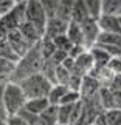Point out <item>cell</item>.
<instances>
[{
	"label": "cell",
	"mask_w": 121,
	"mask_h": 125,
	"mask_svg": "<svg viewBox=\"0 0 121 125\" xmlns=\"http://www.w3.org/2000/svg\"><path fill=\"white\" fill-rule=\"evenodd\" d=\"M42 63H43V56L40 51V42L33 45L30 50H28L27 54H23L19 62L16 63V70L11 74V77L8 80H13V82H20L22 79L28 77L31 74L40 73L42 70Z\"/></svg>",
	"instance_id": "obj_1"
},
{
	"label": "cell",
	"mask_w": 121,
	"mask_h": 125,
	"mask_svg": "<svg viewBox=\"0 0 121 125\" xmlns=\"http://www.w3.org/2000/svg\"><path fill=\"white\" fill-rule=\"evenodd\" d=\"M19 85H20L27 99L47 97L48 93H50V88L53 86V83L42 73H36V74H31L28 77L22 79L19 82Z\"/></svg>",
	"instance_id": "obj_2"
},
{
	"label": "cell",
	"mask_w": 121,
	"mask_h": 125,
	"mask_svg": "<svg viewBox=\"0 0 121 125\" xmlns=\"http://www.w3.org/2000/svg\"><path fill=\"white\" fill-rule=\"evenodd\" d=\"M27 97L23 94L20 85L13 80H6L3 86V105L8 116H14L25 107Z\"/></svg>",
	"instance_id": "obj_3"
},
{
	"label": "cell",
	"mask_w": 121,
	"mask_h": 125,
	"mask_svg": "<svg viewBox=\"0 0 121 125\" xmlns=\"http://www.w3.org/2000/svg\"><path fill=\"white\" fill-rule=\"evenodd\" d=\"M25 20L33 23L42 32H45L48 14L39 0H25Z\"/></svg>",
	"instance_id": "obj_4"
},
{
	"label": "cell",
	"mask_w": 121,
	"mask_h": 125,
	"mask_svg": "<svg viewBox=\"0 0 121 125\" xmlns=\"http://www.w3.org/2000/svg\"><path fill=\"white\" fill-rule=\"evenodd\" d=\"M23 22H25V2L16 3L11 11L0 17V30L8 34L9 31L17 30Z\"/></svg>",
	"instance_id": "obj_5"
},
{
	"label": "cell",
	"mask_w": 121,
	"mask_h": 125,
	"mask_svg": "<svg viewBox=\"0 0 121 125\" xmlns=\"http://www.w3.org/2000/svg\"><path fill=\"white\" fill-rule=\"evenodd\" d=\"M81 28H82V34H84V46L87 50H90L92 46L96 45L98 37L101 34V28L98 25V19H93V17L85 19V20L81 23Z\"/></svg>",
	"instance_id": "obj_6"
},
{
	"label": "cell",
	"mask_w": 121,
	"mask_h": 125,
	"mask_svg": "<svg viewBox=\"0 0 121 125\" xmlns=\"http://www.w3.org/2000/svg\"><path fill=\"white\" fill-rule=\"evenodd\" d=\"M6 42L9 43V46H11L13 50L16 51V54H17L19 57H22L23 54H27L28 50L33 46L31 43L22 36V32L19 31V28L8 32V34H6Z\"/></svg>",
	"instance_id": "obj_7"
},
{
	"label": "cell",
	"mask_w": 121,
	"mask_h": 125,
	"mask_svg": "<svg viewBox=\"0 0 121 125\" xmlns=\"http://www.w3.org/2000/svg\"><path fill=\"white\" fill-rule=\"evenodd\" d=\"M68 22L70 20H64V19H61L57 16L48 17L43 36L48 37V39H54L57 36H64L67 32V28H68Z\"/></svg>",
	"instance_id": "obj_8"
},
{
	"label": "cell",
	"mask_w": 121,
	"mask_h": 125,
	"mask_svg": "<svg viewBox=\"0 0 121 125\" xmlns=\"http://www.w3.org/2000/svg\"><path fill=\"white\" fill-rule=\"evenodd\" d=\"M99 88H101V83L98 82V79H95L93 76H90V74H85L84 77H82L81 88H79L81 99H82V100H85V99L93 97V96L98 94Z\"/></svg>",
	"instance_id": "obj_9"
},
{
	"label": "cell",
	"mask_w": 121,
	"mask_h": 125,
	"mask_svg": "<svg viewBox=\"0 0 121 125\" xmlns=\"http://www.w3.org/2000/svg\"><path fill=\"white\" fill-rule=\"evenodd\" d=\"M19 31L22 32V36L25 37V39L31 43V45H36V43H39L42 40V37H43V32L39 30V28H36L33 23L30 22H23L20 26H19Z\"/></svg>",
	"instance_id": "obj_10"
},
{
	"label": "cell",
	"mask_w": 121,
	"mask_h": 125,
	"mask_svg": "<svg viewBox=\"0 0 121 125\" xmlns=\"http://www.w3.org/2000/svg\"><path fill=\"white\" fill-rule=\"evenodd\" d=\"M98 25L101 28V32H117V34H121L118 16H101L98 19Z\"/></svg>",
	"instance_id": "obj_11"
},
{
	"label": "cell",
	"mask_w": 121,
	"mask_h": 125,
	"mask_svg": "<svg viewBox=\"0 0 121 125\" xmlns=\"http://www.w3.org/2000/svg\"><path fill=\"white\" fill-rule=\"evenodd\" d=\"M48 107H50V102H48L47 97H34V99H27L23 108H25L28 113L39 116V114H42Z\"/></svg>",
	"instance_id": "obj_12"
},
{
	"label": "cell",
	"mask_w": 121,
	"mask_h": 125,
	"mask_svg": "<svg viewBox=\"0 0 121 125\" xmlns=\"http://www.w3.org/2000/svg\"><path fill=\"white\" fill-rule=\"evenodd\" d=\"M89 51H90L92 57H93V63H95L93 68H103V66H107L109 62H110V59H112L109 52L106 51V50H103L99 45L92 46Z\"/></svg>",
	"instance_id": "obj_13"
},
{
	"label": "cell",
	"mask_w": 121,
	"mask_h": 125,
	"mask_svg": "<svg viewBox=\"0 0 121 125\" xmlns=\"http://www.w3.org/2000/svg\"><path fill=\"white\" fill-rule=\"evenodd\" d=\"M65 36L70 39V42L73 43V45H84V34H82L81 23H76L73 20H70Z\"/></svg>",
	"instance_id": "obj_14"
},
{
	"label": "cell",
	"mask_w": 121,
	"mask_h": 125,
	"mask_svg": "<svg viewBox=\"0 0 121 125\" xmlns=\"http://www.w3.org/2000/svg\"><path fill=\"white\" fill-rule=\"evenodd\" d=\"M89 74L93 76L95 79H98V82L101 83V86H109L110 82H112V79H113V76H115V73L109 68V66H103V68H93Z\"/></svg>",
	"instance_id": "obj_15"
},
{
	"label": "cell",
	"mask_w": 121,
	"mask_h": 125,
	"mask_svg": "<svg viewBox=\"0 0 121 125\" xmlns=\"http://www.w3.org/2000/svg\"><path fill=\"white\" fill-rule=\"evenodd\" d=\"M89 11H87V6L84 3V0H75L73 8H71V19L76 23H82L85 19H89Z\"/></svg>",
	"instance_id": "obj_16"
},
{
	"label": "cell",
	"mask_w": 121,
	"mask_h": 125,
	"mask_svg": "<svg viewBox=\"0 0 121 125\" xmlns=\"http://www.w3.org/2000/svg\"><path fill=\"white\" fill-rule=\"evenodd\" d=\"M75 63H76V66H78V68L84 74H89L90 71L93 70V66H95L93 57H92V54H90L89 50H85L82 54H79L78 57H76V59H75Z\"/></svg>",
	"instance_id": "obj_17"
},
{
	"label": "cell",
	"mask_w": 121,
	"mask_h": 125,
	"mask_svg": "<svg viewBox=\"0 0 121 125\" xmlns=\"http://www.w3.org/2000/svg\"><path fill=\"white\" fill-rule=\"evenodd\" d=\"M98 99H99V105L103 107L104 111L113 108V90L110 86H101L98 91Z\"/></svg>",
	"instance_id": "obj_18"
},
{
	"label": "cell",
	"mask_w": 121,
	"mask_h": 125,
	"mask_svg": "<svg viewBox=\"0 0 121 125\" xmlns=\"http://www.w3.org/2000/svg\"><path fill=\"white\" fill-rule=\"evenodd\" d=\"M67 90H68V86H67V85L53 83V86L50 88V93H48V96H47V99H48V102H50V105H59L62 96L67 93Z\"/></svg>",
	"instance_id": "obj_19"
},
{
	"label": "cell",
	"mask_w": 121,
	"mask_h": 125,
	"mask_svg": "<svg viewBox=\"0 0 121 125\" xmlns=\"http://www.w3.org/2000/svg\"><path fill=\"white\" fill-rule=\"evenodd\" d=\"M121 0H101V16H118Z\"/></svg>",
	"instance_id": "obj_20"
},
{
	"label": "cell",
	"mask_w": 121,
	"mask_h": 125,
	"mask_svg": "<svg viewBox=\"0 0 121 125\" xmlns=\"http://www.w3.org/2000/svg\"><path fill=\"white\" fill-rule=\"evenodd\" d=\"M75 105H57V124L59 125H70Z\"/></svg>",
	"instance_id": "obj_21"
},
{
	"label": "cell",
	"mask_w": 121,
	"mask_h": 125,
	"mask_svg": "<svg viewBox=\"0 0 121 125\" xmlns=\"http://www.w3.org/2000/svg\"><path fill=\"white\" fill-rule=\"evenodd\" d=\"M96 43H98V45L121 46V34H117V32H101Z\"/></svg>",
	"instance_id": "obj_22"
},
{
	"label": "cell",
	"mask_w": 121,
	"mask_h": 125,
	"mask_svg": "<svg viewBox=\"0 0 121 125\" xmlns=\"http://www.w3.org/2000/svg\"><path fill=\"white\" fill-rule=\"evenodd\" d=\"M39 116L43 125H57V105H50Z\"/></svg>",
	"instance_id": "obj_23"
},
{
	"label": "cell",
	"mask_w": 121,
	"mask_h": 125,
	"mask_svg": "<svg viewBox=\"0 0 121 125\" xmlns=\"http://www.w3.org/2000/svg\"><path fill=\"white\" fill-rule=\"evenodd\" d=\"M75 0H61L59 6H57L56 16L64 19V20H70L71 19V8H73Z\"/></svg>",
	"instance_id": "obj_24"
},
{
	"label": "cell",
	"mask_w": 121,
	"mask_h": 125,
	"mask_svg": "<svg viewBox=\"0 0 121 125\" xmlns=\"http://www.w3.org/2000/svg\"><path fill=\"white\" fill-rule=\"evenodd\" d=\"M16 70V62L5 59V57L0 56V77H3L5 80H8L11 77V74Z\"/></svg>",
	"instance_id": "obj_25"
},
{
	"label": "cell",
	"mask_w": 121,
	"mask_h": 125,
	"mask_svg": "<svg viewBox=\"0 0 121 125\" xmlns=\"http://www.w3.org/2000/svg\"><path fill=\"white\" fill-rule=\"evenodd\" d=\"M0 56L5 57V59H9V60H13V62H19V57L16 54V51L13 50L11 46H9V43L6 42V39H3V40H0Z\"/></svg>",
	"instance_id": "obj_26"
},
{
	"label": "cell",
	"mask_w": 121,
	"mask_h": 125,
	"mask_svg": "<svg viewBox=\"0 0 121 125\" xmlns=\"http://www.w3.org/2000/svg\"><path fill=\"white\" fill-rule=\"evenodd\" d=\"M40 51H42L43 59H50V57L53 56V52L56 51V46H54L53 39H48V37L43 36L42 40H40Z\"/></svg>",
	"instance_id": "obj_27"
},
{
	"label": "cell",
	"mask_w": 121,
	"mask_h": 125,
	"mask_svg": "<svg viewBox=\"0 0 121 125\" xmlns=\"http://www.w3.org/2000/svg\"><path fill=\"white\" fill-rule=\"evenodd\" d=\"M106 125H121V110L112 108L104 111Z\"/></svg>",
	"instance_id": "obj_28"
},
{
	"label": "cell",
	"mask_w": 121,
	"mask_h": 125,
	"mask_svg": "<svg viewBox=\"0 0 121 125\" xmlns=\"http://www.w3.org/2000/svg\"><path fill=\"white\" fill-rule=\"evenodd\" d=\"M81 99V93L79 91H75V90H67V93L62 96V99H61V104L59 105H75V104H78Z\"/></svg>",
	"instance_id": "obj_29"
},
{
	"label": "cell",
	"mask_w": 121,
	"mask_h": 125,
	"mask_svg": "<svg viewBox=\"0 0 121 125\" xmlns=\"http://www.w3.org/2000/svg\"><path fill=\"white\" fill-rule=\"evenodd\" d=\"M89 16L93 19H99L101 17V0H84Z\"/></svg>",
	"instance_id": "obj_30"
},
{
	"label": "cell",
	"mask_w": 121,
	"mask_h": 125,
	"mask_svg": "<svg viewBox=\"0 0 121 125\" xmlns=\"http://www.w3.org/2000/svg\"><path fill=\"white\" fill-rule=\"evenodd\" d=\"M70 71H67L62 65L56 66V73H54V83H61V85H68L70 80Z\"/></svg>",
	"instance_id": "obj_31"
},
{
	"label": "cell",
	"mask_w": 121,
	"mask_h": 125,
	"mask_svg": "<svg viewBox=\"0 0 121 125\" xmlns=\"http://www.w3.org/2000/svg\"><path fill=\"white\" fill-rule=\"evenodd\" d=\"M53 42H54L56 50L65 51V52H68V51L71 50V46H73V43L70 42V39H68L65 34H64V36H57V37H54V39H53Z\"/></svg>",
	"instance_id": "obj_32"
},
{
	"label": "cell",
	"mask_w": 121,
	"mask_h": 125,
	"mask_svg": "<svg viewBox=\"0 0 121 125\" xmlns=\"http://www.w3.org/2000/svg\"><path fill=\"white\" fill-rule=\"evenodd\" d=\"M20 117H23L25 119V122L28 124V125H43V122H42V119H40V116H37V114H31V113H28L25 108H22L20 111L17 113Z\"/></svg>",
	"instance_id": "obj_33"
},
{
	"label": "cell",
	"mask_w": 121,
	"mask_h": 125,
	"mask_svg": "<svg viewBox=\"0 0 121 125\" xmlns=\"http://www.w3.org/2000/svg\"><path fill=\"white\" fill-rule=\"evenodd\" d=\"M39 2L43 5V8H45L48 17L56 16V11H57V6H59L61 0H39Z\"/></svg>",
	"instance_id": "obj_34"
},
{
	"label": "cell",
	"mask_w": 121,
	"mask_h": 125,
	"mask_svg": "<svg viewBox=\"0 0 121 125\" xmlns=\"http://www.w3.org/2000/svg\"><path fill=\"white\" fill-rule=\"evenodd\" d=\"M16 6V0H0V17L9 12Z\"/></svg>",
	"instance_id": "obj_35"
},
{
	"label": "cell",
	"mask_w": 121,
	"mask_h": 125,
	"mask_svg": "<svg viewBox=\"0 0 121 125\" xmlns=\"http://www.w3.org/2000/svg\"><path fill=\"white\" fill-rule=\"evenodd\" d=\"M67 57H68V52H65V51H61V50H56L54 52H53V56L50 57V59L54 62L56 65H61L62 62H64Z\"/></svg>",
	"instance_id": "obj_36"
},
{
	"label": "cell",
	"mask_w": 121,
	"mask_h": 125,
	"mask_svg": "<svg viewBox=\"0 0 121 125\" xmlns=\"http://www.w3.org/2000/svg\"><path fill=\"white\" fill-rule=\"evenodd\" d=\"M107 66L113 71L115 74H120L121 73V57H112Z\"/></svg>",
	"instance_id": "obj_37"
},
{
	"label": "cell",
	"mask_w": 121,
	"mask_h": 125,
	"mask_svg": "<svg viewBox=\"0 0 121 125\" xmlns=\"http://www.w3.org/2000/svg\"><path fill=\"white\" fill-rule=\"evenodd\" d=\"M5 122H6V125H28V124L25 122V119L20 117L19 114H14V116H8Z\"/></svg>",
	"instance_id": "obj_38"
},
{
	"label": "cell",
	"mask_w": 121,
	"mask_h": 125,
	"mask_svg": "<svg viewBox=\"0 0 121 125\" xmlns=\"http://www.w3.org/2000/svg\"><path fill=\"white\" fill-rule=\"evenodd\" d=\"M87 50V48L84 46V45H73L71 46V50L68 51V57H71V59H76L79 54H82Z\"/></svg>",
	"instance_id": "obj_39"
},
{
	"label": "cell",
	"mask_w": 121,
	"mask_h": 125,
	"mask_svg": "<svg viewBox=\"0 0 121 125\" xmlns=\"http://www.w3.org/2000/svg\"><path fill=\"white\" fill-rule=\"evenodd\" d=\"M5 82H6V80H5ZM5 82H0V117L6 121L8 114L5 111V105H3V86H5Z\"/></svg>",
	"instance_id": "obj_40"
},
{
	"label": "cell",
	"mask_w": 121,
	"mask_h": 125,
	"mask_svg": "<svg viewBox=\"0 0 121 125\" xmlns=\"http://www.w3.org/2000/svg\"><path fill=\"white\" fill-rule=\"evenodd\" d=\"M113 108L121 110V90H113Z\"/></svg>",
	"instance_id": "obj_41"
},
{
	"label": "cell",
	"mask_w": 121,
	"mask_h": 125,
	"mask_svg": "<svg viewBox=\"0 0 121 125\" xmlns=\"http://www.w3.org/2000/svg\"><path fill=\"white\" fill-rule=\"evenodd\" d=\"M109 86L112 90H121V73L113 76V79H112V82H110Z\"/></svg>",
	"instance_id": "obj_42"
},
{
	"label": "cell",
	"mask_w": 121,
	"mask_h": 125,
	"mask_svg": "<svg viewBox=\"0 0 121 125\" xmlns=\"http://www.w3.org/2000/svg\"><path fill=\"white\" fill-rule=\"evenodd\" d=\"M0 125H6V122H5V119L0 117Z\"/></svg>",
	"instance_id": "obj_43"
},
{
	"label": "cell",
	"mask_w": 121,
	"mask_h": 125,
	"mask_svg": "<svg viewBox=\"0 0 121 125\" xmlns=\"http://www.w3.org/2000/svg\"><path fill=\"white\" fill-rule=\"evenodd\" d=\"M22 2H25V0H16V3H22Z\"/></svg>",
	"instance_id": "obj_44"
},
{
	"label": "cell",
	"mask_w": 121,
	"mask_h": 125,
	"mask_svg": "<svg viewBox=\"0 0 121 125\" xmlns=\"http://www.w3.org/2000/svg\"><path fill=\"white\" fill-rule=\"evenodd\" d=\"M118 20H120V28H121V16H118Z\"/></svg>",
	"instance_id": "obj_45"
},
{
	"label": "cell",
	"mask_w": 121,
	"mask_h": 125,
	"mask_svg": "<svg viewBox=\"0 0 121 125\" xmlns=\"http://www.w3.org/2000/svg\"><path fill=\"white\" fill-rule=\"evenodd\" d=\"M0 82H5V79H3V77H0Z\"/></svg>",
	"instance_id": "obj_46"
},
{
	"label": "cell",
	"mask_w": 121,
	"mask_h": 125,
	"mask_svg": "<svg viewBox=\"0 0 121 125\" xmlns=\"http://www.w3.org/2000/svg\"><path fill=\"white\" fill-rule=\"evenodd\" d=\"M118 16H121V9H120V14H118Z\"/></svg>",
	"instance_id": "obj_47"
}]
</instances>
